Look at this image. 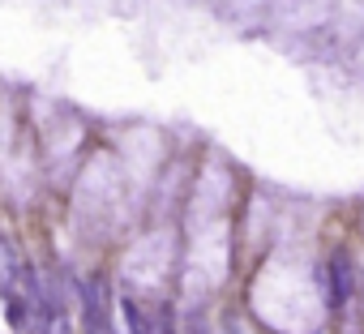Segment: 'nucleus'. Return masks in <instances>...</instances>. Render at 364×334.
I'll return each mask as SVG.
<instances>
[{
  "label": "nucleus",
  "mask_w": 364,
  "mask_h": 334,
  "mask_svg": "<svg viewBox=\"0 0 364 334\" xmlns=\"http://www.w3.org/2000/svg\"><path fill=\"white\" fill-rule=\"evenodd\" d=\"M77 300H82V334H116V325H112V296H107L103 279L77 283Z\"/></svg>",
  "instance_id": "nucleus-1"
},
{
  "label": "nucleus",
  "mask_w": 364,
  "mask_h": 334,
  "mask_svg": "<svg viewBox=\"0 0 364 334\" xmlns=\"http://www.w3.org/2000/svg\"><path fill=\"white\" fill-rule=\"evenodd\" d=\"M22 270H26V262L18 253V244L9 236H0V300L22 287Z\"/></svg>",
  "instance_id": "nucleus-2"
}]
</instances>
